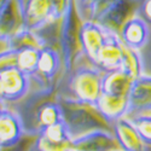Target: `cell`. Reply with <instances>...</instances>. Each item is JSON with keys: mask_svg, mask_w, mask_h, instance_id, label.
Returning a JSON list of instances; mask_svg holds the SVG:
<instances>
[{"mask_svg": "<svg viewBox=\"0 0 151 151\" xmlns=\"http://www.w3.org/2000/svg\"><path fill=\"white\" fill-rule=\"evenodd\" d=\"M53 7V19L59 22L74 6V0H51Z\"/></svg>", "mask_w": 151, "mask_h": 151, "instance_id": "25", "label": "cell"}, {"mask_svg": "<svg viewBox=\"0 0 151 151\" xmlns=\"http://www.w3.org/2000/svg\"><path fill=\"white\" fill-rule=\"evenodd\" d=\"M0 52L6 51H21L24 48H37L41 50L48 45L47 40L41 33L28 28H22L12 36H0Z\"/></svg>", "mask_w": 151, "mask_h": 151, "instance_id": "11", "label": "cell"}, {"mask_svg": "<svg viewBox=\"0 0 151 151\" xmlns=\"http://www.w3.org/2000/svg\"><path fill=\"white\" fill-rule=\"evenodd\" d=\"M134 80L122 69L112 70L104 74L103 93L129 97Z\"/></svg>", "mask_w": 151, "mask_h": 151, "instance_id": "19", "label": "cell"}, {"mask_svg": "<svg viewBox=\"0 0 151 151\" xmlns=\"http://www.w3.org/2000/svg\"><path fill=\"white\" fill-rule=\"evenodd\" d=\"M32 79L17 65L0 67V100L1 105L18 103L28 97Z\"/></svg>", "mask_w": 151, "mask_h": 151, "instance_id": "4", "label": "cell"}, {"mask_svg": "<svg viewBox=\"0 0 151 151\" xmlns=\"http://www.w3.org/2000/svg\"><path fill=\"white\" fill-rule=\"evenodd\" d=\"M109 32L96 21H85L80 26V45L82 55L92 64L108 41Z\"/></svg>", "mask_w": 151, "mask_h": 151, "instance_id": "8", "label": "cell"}, {"mask_svg": "<svg viewBox=\"0 0 151 151\" xmlns=\"http://www.w3.org/2000/svg\"><path fill=\"white\" fill-rule=\"evenodd\" d=\"M104 74L100 69L93 65L80 63V59L75 64L71 73L68 75V88L70 96L86 103L96 104L103 93Z\"/></svg>", "mask_w": 151, "mask_h": 151, "instance_id": "2", "label": "cell"}, {"mask_svg": "<svg viewBox=\"0 0 151 151\" xmlns=\"http://www.w3.org/2000/svg\"><path fill=\"white\" fill-rule=\"evenodd\" d=\"M24 27L39 32L47 27L53 19V7L51 0H26L23 6Z\"/></svg>", "mask_w": 151, "mask_h": 151, "instance_id": "9", "label": "cell"}, {"mask_svg": "<svg viewBox=\"0 0 151 151\" xmlns=\"http://www.w3.org/2000/svg\"><path fill=\"white\" fill-rule=\"evenodd\" d=\"M138 15H139L149 26H151V0H143L140 3L139 10H138Z\"/></svg>", "mask_w": 151, "mask_h": 151, "instance_id": "26", "label": "cell"}, {"mask_svg": "<svg viewBox=\"0 0 151 151\" xmlns=\"http://www.w3.org/2000/svg\"><path fill=\"white\" fill-rule=\"evenodd\" d=\"M147 112H151V75L144 74L133 82L127 117Z\"/></svg>", "mask_w": 151, "mask_h": 151, "instance_id": "14", "label": "cell"}, {"mask_svg": "<svg viewBox=\"0 0 151 151\" xmlns=\"http://www.w3.org/2000/svg\"><path fill=\"white\" fill-rule=\"evenodd\" d=\"M40 58V50L37 48H24L16 52V65L26 73L28 76H33L37 70Z\"/></svg>", "mask_w": 151, "mask_h": 151, "instance_id": "22", "label": "cell"}, {"mask_svg": "<svg viewBox=\"0 0 151 151\" xmlns=\"http://www.w3.org/2000/svg\"><path fill=\"white\" fill-rule=\"evenodd\" d=\"M24 28L23 9L18 0L0 4V36H12Z\"/></svg>", "mask_w": 151, "mask_h": 151, "instance_id": "17", "label": "cell"}, {"mask_svg": "<svg viewBox=\"0 0 151 151\" xmlns=\"http://www.w3.org/2000/svg\"><path fill=\"white\" fill-rule=\"evenodd\" d=\"M133 80H137L144 75V64L139 51L133 50L123 44L122 46V68Z\"/></svg>", "mask_w": 151, "mask_h": 151, "instance_id": "21", "label": "cell"}, {"mask_svg": "<svg viewBox=\"0 0 151 151\" xmlns=\"http://www.w3.org/2000/svg\"><path fill=\"white\" fill-rule=\"evenodd\" d=\"M129 119L133 121L144 143L147 146H151V112L134 115Z\"/></svg>", "mask_w": 151, "mask_h": 151, "instance_id": "24", "label": "cell"}, {"mask_svg": "<svg viewBox=\"0 0 151 151\" xmlns=\"http://www.w3.org/2000/svg\"><path fill=\"white\" fill-rule=\"evenodd\" d=\"M114 151H123V150H121V149H119V150H114Z\"/></svg>", "mask_w": 151, "mask_h": 151, "instance_id": "28", "label": "cell"}, {"mask_svg": "<svg viewBox=\"0 0 151 151\" xmlns=\"http://www.w3.org/2000/svg\"><path fill=\"white\" fill-rule=\"evenodd\" d=\"M97 109L111 124L126 117L129 111V97L102 93L96 103Z\"/></svg>", "mask_w": 151, "mask_h": 151, "instance_id": "18", "label": "cell"}, {"mask_svg": "<svg viewBox=\"0 0 151 151\" xmlns=\"http://www.w3.org/2000/svg\"><path fill=\"white\" fill-rule=\"evenodd\" d=\"M112 133L115 134L120 149L123 151H146V144L129 117H122L112 124Z\"/></svg>", "mask_w": 151, "mask_h": 151, "instance_id": "13", "label": "cell"}, {"mask_svg": "<svg viewBox=\"0 0 151 151\" xmlns=\"http://www.w3.org/2000/svg\"><path fill=\"white\" fill-rule=\"evenodd\" d=\"M62 69L64 68H63V59L59 50L47 45L40 50L37 70L30 79L32 81L39 83V90L55 92Z\"/></svg>", "mask_w": 151, "mask_h": 151, "instance_id": "5", "label": "cell"}, {"mask_svg": "<svg viewBox=\"0 0 151 151\" xmlns=\"http://www.w3.org/2000/svg\"><path fill=\"white\" fill-rule=\"evenodd\" d=\"M73 149V139L65 142H56L41 134H37L32 151H71Z\"/></svg>", "mask_w": 151, "mask_h": 151, "instance_id": "23", "label": "cell"}, {"mask_svg": "<svg viewBox=\"0 0 151 151\" xmlns=\"http://www.w3.org/2000/svg\"><path fill=\"white\" fill-rule=\"evenodd\" d=\"M81 19L79 18L75 7L73 6L70 11L59 22L57 32L58 50L63 59V71L69 75L82 56L80 45V26Z\"/></svg>", "mask_w": 151, "mask_h": 151, "instance_id": "3", "label": "cell"}, {"mask_svg": "<svg viewBox=\"0 0 151 151\" xmlns=\"http://www.w3.org/2000/svg\"><path fill=\"white\" fill-rule=\"evenodd\" d=\"M74 149L81 151H114L120 145L115 134L105 129H96L73 139Z\"/></svg>", "mask_w": 151, "mask_h": 151, "instance_id": "10", "label": "cell"}, {"mask_svg": "<svg viewBox=\"0 0 151 151\" xmlns=\"http://www.w3.org/2000/svg\"><path fill=\"white\" fill-rule=\"evenodd\" d=\"M140 6L139 0H112L108 7L96 19L109 33L120 35L124 23L138 15Z\"/></svg>", "mask_w": 151, "mask_h": 151, "instance_id": "6", "label": "cell"}, {"mask_svg": "<svg viewBox=\"0 0 151 151\" xmlns=\"http://www.w3.org/2000/svg\"><path fill=\"white\" fill-rule=\"evenodd\" d=\"M122 46L123 42L120 36L114 33H109L108 41L100 50V52L94 62L98 69L103 73H109L122 68Z\"/></svg>", "mask_w": 151, "mask_h": 151, "instance_id": "16", "label": "cell"}, {"mask_svg": "<svg viewBox=\"0 0 151 151\" xmlns=\"http://www.w3.org/2000/svg\"><path fill=\"white\" fill-rule=\"evenodd\" d=\"M57 97L63 110L64 123L73 139L96 129L112 132V124L100 114L96 104L82 102L71 96L57 94Z\"/></svg>", "mask_w": 151, "mask_h": 151, "instance_id": "1", "label": "cell"}, {"mask_svg": "<svg viewBox=\"0 0 151 151\" xmlns=\"http://www.w3.org/2000/svg\"><path fill=\"white\" fill-rule=\"evenodd\" d=\"M119 36L126 46L140 51L150 39V26L139 15H135L124 23Z\"/></svg>", "mask_w": 151, "mask_h": 151, "instance_id": "15", "label": "cell"}, {"mask_svg": "<svg viewBox=\"0 0 151 151\" xmlns=\"http://www.w3.org/2000/svg\"><path fill=\"white\" fill-rule=\"evenodd\" d=\"M28 133L26 123L19 112L12 110L9 105L0 109V147L9 149L17 145Z\"/></svg>", "mask_w": 151, "mask_h": 151, "instance_id": "7", "label": "cell"}, {"mask_svg": "<svg viewBox=\"0 0 151 151\" xmlns=\"http://www.w3.org/2000/svg\"><path fill=\"white\" fill-rule=\"evenodd\" d=\"M111 1L112 0H74V7L81 22L96 21Z\"/></svg>", "mask_w": 151, "mask_h": 151, "instance_id": "20", "label": "cell"}, {"mask_svg": "<svg viewBox=\"0 0 151 151\" xmlns=\"http://www.w3.org/2000/svg\"><path fill=\"white\" fill-rule=\"evenodd\" d=\"M71 151H81V150H76V149H73Z\"/></svg>", "mask_w": 151, "mask_h": 151, "instance_id": "27", "label": "cell"}, {"mask_svg": "<svg viewBox=\"0 0 151 151\" xmlns=\"http://www.w3.org/2000/svg\"><path fill=\"white\" fill-rule=\"evenodd\" d=\"M63 121H64L63 110L58 102V97L56 94L55 99L48 98L47 100H42V103H40L34 109L32 127L28 132L39 133L40 131L50 127V126Z\"/></svg>", "mask_w": 151, "mask_h": 151, "instance_id": "12", "label": "cell"}]
</instances>
